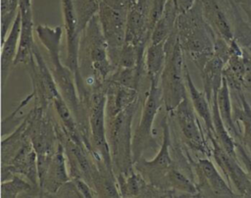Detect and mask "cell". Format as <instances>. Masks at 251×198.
I'll use <instances>...</instances> for the list:
<instances>
[{"label": "cell", "mask_w": 251, "mask_h": 198, "mask_svg": "<svg viewBox=\"0 0 251 198\" xmlns=\"http://www.w3.org/2000/svg\"><path fill=\"white\" fill-rule=\"evenodd\" d=\"M232 102V115L239 128L242 125L240 142L251 156V106L245 97L244 91L230 92Z\"/></svg>", "instance_id": "20"}, {"label": "cell", "mask_w": 251, "mask_h": 198, "mask_svg": "<svg viewBox=\"0 0 251 198\" xmlns=\"http://www.w3.org/2000/svg\"><path fill=\"white\" fill-rule=\"evenodd\" d=\"M168 1L169 0H152L150 16H149V27H150L151 32H152V29H153L155 24L162 16L165 6Z\"/></svg>", "instance_id": "32"}, {"label": "cell", "mask_w": 251, "mask_h": 198, "mask_svg": "<svg viewBox=\"0 0 251 198\" xmlns=\"http://www.w3.org/2000/svg\"><path fill=\"white\" fill-rule=\"evenodd\" d=\"M72 179L75 181V183L76 187L78 188L79 192L81 193L82 197L92 198V197L96 196V194H95L94 190L92 189V187L83 178L77 177V178H72Z\"/></svg>", "instance_id": "36"}, {"label": "cell", "mask_w": 251, "mask_h": 198, "mask_svg": "<svg viewBox=\"0 0 251 198\" xmlns=\"http://www.w3.org/2000/svg\"><path fill=\"white\" fill-rule=\"evenodd\" d=\"M240 8L245 13L247 20L251 23V0H237Z\"/></svg>", "instance_id": "37"}, {"label": "cell", "mask_w": 251, "mask_h": 198, "mask_svg": "<svg viewBox=\"0 0 251 198\" xmlns=\"http://www.w3.org/2000/svg\"><path fill=\"white\" fill-rule=\"evenodd\" d=\"M80 102L87 111L92 148L104 164L113 171L106 131V88L92 91Z\"/></svg>", "instance_id": "6"}, {"label": "cell", "mask_w": 251, "mask_h": 198, "mask_svg": "<svg viewBox=\"0 0 251 198\" xmlns=\"http://www.w3.org/2000/svg\"><path fill=\"white\" fill-rule=\"evenodd\" d=\"M225 65V62L221 58L214 55L199 72L202 79L203 91L210 104H212L213 96L219 92L223 84V71Z\"/></svg>", "instance_id": "23"}, {"label": "cell", "mask_w": 251, "mask_h": 198, "mask_svg": "<svg viewBox=\"0 0 251 198\" xmlns=\"http://www.w3.org/2000/svg\"><path fill=\"white\" fill-rule=\"evenodd\" d=\"M166 57L165 41L160 43H150V45L147 46L144 55V67L148 79L156 78L160 80Z\"/></svg>", "instance_id": "26"}, {"label": "cell", "mask_w": 251, "mask_h": 198, "mask_svg": "<svg viewBox=\"0 0 251 198\" xmlns=\"http://www.w3.org/2000/svg\"><path fill=\"white\" fill-rule=\"evenodd\" d=\"M100 2H103V3H105V4H108V5L112 6V7H116V8L127 10L126 0H100Z\"/></svg>", "instance_id": "39"}, {"label": "cell", "mask_w": 251, "mask_h": 198, "mask_svg": "<svg viewBox=\"0 0 251 198\" xmlns=\"http://www.w3.org/2000/svg\"><path fill=\"white\" fill-rule=\"evenodd\" d=\"M127 10L112 7L100 2L98 17L108 44L110 60L116 69L123 46L126 42Z\"/></svg>", "instance_id": "11"}, {"label": "cell", "mask_w": 251, "mask_h": 198, "mask_svg": "<svg viewBox=\"0 0 251 198\" xmlns=\"http://www.w3.org/2000/svg\"><path fill=\"white\" fill-rule=\"evenodd\" d=\"M148 80L149 89L143 103L140 120L132 136L133 162L144 156L145 153H157L158 148L153 124L161 105H163L162 93L159 79L150 78Z\"/></svg>", "instance_id": "5"}, {"label": "cell", "mask_w": 251, "mask_h": 198, "mask_svg": "<svg viewBox=\"0 0 251 198\" xmlns=\"http://www.w3.org/2000/svg\"><path fill=\"white\" fill-rule=\"evenodd\" d=\"M22 29V18L21 13H19L5 38L1 43V84L4 88L9 74L12 68L15 66V60L18 53L20 36Z\"/></svg>", "instance_id": "18"}, {"label": "cell", "mask_w": 251, "mask_h": 198, "mask_svg": "<svg viewBox=\"0 0 251 198\" xmlns=\"http://www.w3.org/2000/svg\"><path fill=\"white\" fill-rule=\"evenodd\" d=\"M198 197H240L217 170L210 158L192 162Z\"/></svg>", "instance_id": "14"}, {"label": "cell", "mask_w": 251, "mask_h": 198, "mask_svg": "<svg viewBox=\"0 0 251 198\" xmlns=\"http://www.w3.org/2000/svg\"><path fill=\"white\" fill-rule=\"evenodd\" d=\"M217 101H218V107H219L221 118L226 129L228 130L230 135L233 137L235 142L240 141L241 131L233 120L230 90L225 78L223 79V84L218 92Z\"/></svg>", "instance_id": "25"}, {"label": "cell", "mask_w": 251, "mask_h": 198, "mask_svg": "<svg viewBox=\"0 0 251 198\" xmlns=\"http://www.w3.org/2000/svg\"><path fill=\"white\" fill-rule=\"evenodd\" d=\"M165 189H174L185 197H198L196 183L176 166L169 171L166 176Z\"/></svg>", "instance_id": "28"}, {"label": "cell", "mask_w": 251, "mask_h": 198, "mask_svg": "<svg viewBox=\"0 0 251 198\" xmlns=\"http://www.w3.org/2000/svg\"><path fill=\"white\" fill-rule=\"evenodd\" d=\"M243 59H244L245 68H246V73H245L244 81H243V89L244 91L251 93V55L244 50H243Z\"/></svg>", "instance_id": "35"}, {"label": "cell", "mask_w": 251, "mask_h": 198, "mask_svg": "<svg viewBox=\"0 0 251 198\" xmlns=\"http://www.w3.org/2000/svg\"><path fill=\"white\" fill-rule=\"evenodd\" d=\"M232 54L225 65L223 74L230 92L244 91L243 81L246 73L243 50L235 39L232 40Z\"/></svg>", "instance_id": "22"}, {"label": "cell", "mask_w": 251, "mask_h": 198, "mask_svg": "<svg viewBox=\"0 0 251 198\" xmlns=\"http://www.w3.org/2000/svg\"><path fill=\"white\" fill-rule=\"evenodd\" d=\"M179 13L188 10L197 0H175Z\"/></svg>", "instance_id": "38"}, {"label": "cell", "mask_w": 251, "mask_h": 198, "mask_svg": "<svg viewBox=\"0 0 251 198\" xmlns=\"http://www.w3.org/2000/svg\"><path fill=\"white\" fill-rule=\"evenodd\" d=\"M218 93L213 96L212 100V115H213V124H214V129H215V138L220 143V145L231 156L236 157V151H235V140L230 135L228 130L226 129L218 107V101H217Z\"/></svg>", "instance_id": "30"}, {"label": "cell", "mask_w": 251, "mask_h": 198, "mask_svg": "<svg viewBox=\"0 0 251 198\" xmlns=\"http://www.w3.org/2000/svg\"><path fill=\"white\" fill-rule=\"evenodd\" d=\"M167 53L165 66L160 75L159 85L162 102L167 114L173 113L178 104L187 97L185 83L184 52L177 40L176 27L165 41Z\"/></svg>", "instance_id": "3"}, {"label": "cell", "mask_w": 251, "mask_h": 198, "mask_svg": "<svg viewBox=\"0 0 251 198\" xmlns=\"http://www.w3.org/2000/svg\"><path fill=\"white\" fill-rule=\"evenodd\" d=\"M71 179L64 147L59 142L58 147L48 165L45 174L39 179L43 196H55L58 189Z\"/></svg>", "instance_id": "17"}, {"label": "cell", "mask_w": 251, "mask_h": 198, "mask_svg": "<svg viewBox=\"0 0 251 198\" xmlns=\"http://www.w3.org/2000/svg\"><path fill=\"white\" fill-rule=\"evenodd\" d=\"M185 83L187 91L189 93V99L191 104L198 115V117L203 121L205 125V132L207 137H215V129L213 124L212 107L208 101L204 91H200L194 84L192 77L190 75L187 66H185Z\"/></svg>", "instance_id": "21"}, {"label": "cell", "mask_w": 251, "mask_h": 198, "mask_svg": "<svg viewBox=\"0 0 251 198\" xmlns=\"http://www.w3.org/2000/svg\"><path fill=\"white\" fill-rule=\"evenodd\" d=\"M25 121V134L30 140L37 155L54 154L59 140L56 122L49 115V109L34 107L24 117Z\"/></svg>", "instance_id": "8"}, {"label": "cell", "mask_w": 251, "mask_h": 198, "mask_svg": "<svg viewBox=\"0 0 251 198\" xmlns=\"http://www.w3.org/2000/svg\"><path fill=\"white\" fill-rule=\"evenodd\" d=\"M138 102L139 100L114 117H106L107 140L115 175H127L134 170L131 127Z\"/></svg>", "instance_id": "4"}, {"label": "cell", "mask_w": 251, "mask_h": 198, "mask_svg": "<svg viewBox=\"0 0 251 198\" xmlns=\"http://www.w3.org/2000/svg\"><path fill=\"white\" fill-rule=\"evenodd\" d=\"M28 137L25 134V121L23 118L17 127L1 142V165L11 162Z\"/></svg>", "instance_id": "27"}, {"label": "cell", "mask_w": 251, "mask_h": 198, "mask_svg": "<svg viewBox=\"0 0 251 198\" xmlns=\"http://www.w3.org/2000/svg\"><path fill=\"white\" fill-rule=\"evenodd\" d=\"M14 174H20L25 177L35 188H40L37 171V154L29 139L25 140L10 163L1 165L2 181L11 178Z\"/></svg>", "instance_id": "15"}, {"label": "cell", "mask_w": 251, "mask_h": 198, "mask_svg": "<svg viewBox=\"0 0 251 198\" xmlns=\"http://www.w3.org/2000/svg\"><path fill=\"white\" fill-rule=\"evenodd\" d=\"M31 82V93L34 96V105L49 109L53 100L60 94L50 67L47 66L41 52L35 44L33 53L25 64Z\"/></svg>", "instance_id": "10"}, {"label": "cell", "mask_w": 251, "mask_h": 198, "mask_svg": "<svg viewBox=\"0 0 251 198\" xmlns=\"http://www.w3.org/2000/svg\"><path fill=\"white\" fill-rule=\"evenodd\" d=\"M236 157L251 178V156L240 142H235Z\"/></svg>", "instance_id": "33"}, {"label": "cell", "mask_w": 251, "mask_h": 198, "mask_svg": "<svg viewBox=\"0 0 251 198\" xmlns=\"http://www.w3.org/2000/svg\"><path fill=\"white\" fill-rule=\"evenodd\" d=\"M64 28L67 40V54L65 65L74 73L75 82L80 79L78 67V48L80 31L78 30L76 16L72 0H61Z\"/></svg>", "instance_id": "16"}, {"label": "cell", "mask_w": 251, "mask_h": 198, "mask_svg": "<svg viewBox=\"0 0 251 198\" xmlns=\"http://www.w3.org/2000/svg\"><path fill=\"white\" fill-rule=\"evenodd\" d=\"M169 114H166L161 120L162 142L155 157L147 160L144 156L134 162V170L139 173L149 183L165 189V179L169 171L175 166L172 156V132L169 123Z\"/></svg>", "instance_id": "7"}, {"label": "cell", "mask_w": 251, "mask_h": 198, "mask_svg": "<svg viewBox=\"0 0 251 198\" xmlns=\"http://www.w3.org/2000/svg\"><path fill=\"white\" fill-rule=\"evenodd\" d=\"M80 33L93 17L98 15L100 0H72Z\"/></svg>", "instance_id": "31"}, {"label": "cell", "mask_w": 251, "mask_h": 198, "mask_svg": "<svg viewBox=\"0 0 251 198\" xmlns=\"http://www.w3.org/2000/svg\"><path fill=\"white\" fill-rule=\"evenodd\" d=\"M35 33L41 44L48 52L51 65L50 70L61 96L73 111L83 141L85 143H90L87 111L79 100L75 74L65 65V63L63 64L61 61V40L63 35L62 26L37 25H35Z\"/></svg>", "instance_id": "1"}, {"label": "cell", "mask_w": 251, "mask_h": 198, "mask_svg": "<svg viewBox=\"0 0 251 198\" xmlns=\"http://www.w3.org/2000/svg\"><path fill=\"white\" fill-rule=\"evenodd\" d=\"M208 139L212 146V157L227 183L240 197H251V178L237 157L228 154L215 137Z\"/></svg>", "instance_id": "13"}, {"label": "cell", "mask_w": 251, "mask_h": 198, "mask_svg": "<svg viewBox=\"0 0 251 198\" xmlns=\"http://www.w3.org/2000/svg\"><path fill=\"white\" fill-rule=\"evenodd\" d=\"M178 14L179 11L176 1L169 0L165 6L162 16L157 21L152 29L150 43H160L166 41L176 26Z\"/></svg>", "instance_id": "24"}, {"label": "cell", "mask_w": 251, "mask_h": 198, "mask_svg": "<svg viewBox=\"0 0 251 198\" xmlns=\"http://www.w3.org/2000/svg\"><path fill=\"white\" fill-rule=\"evenodd\" d=\"M203 15L217 36L234 39L233 22L242 11L237 0H201Z\"/></svg>", "instance_id": "12"}, {"label": "cell", "mask_w": 251, "mask_h": 198, "mask_svg": "<svg viewBox=\"0 0 251 198\" xmlns=\"http://www.w3.org/2000/svg\"><path fill=\"white\" fill-rule=\"evenodd\" d=\"M181 134V142L191 151L207 158L212 157V146L203 130L188 97L184 98L173 112Z\"/></svg>", "instance_id": "9"}, {"label": "cell", "mask_w": 251, "mask_h": 198, "mask_svg": "<svg viewBox=\"0 0 251 198\" xmlns=\"http://www.w3.org/2000/svg\"><path fill=\"white\" fill-rule=\"evenodd\" d=\"M138 100V89L106 80V117L118 115Z\"/></svg>", "instance_id": "19"}, {"label": "cell", "mask_w": 251, "mask_h": 198, "mask_svg": "<svg viewBox=\"0 0 251 198\" xmlns=\"http://www.w3.org/2000/svg\"><path fill=\"white\" fill-rule=\"evenodd\" d=\"M177 40L200 72L214 56L216 33L204 18L201 0L178 14L176 22Z\"/></svg>", "instance_id": "2"}, {"label": "cell", "mask_w": 251, "mask_h": 198, "mask_svg": "<svg viewBox=\"0 0 251 198\" xmlns=\"http://www.w3.org/2000/svg\"><path fill=\"white\" fill-rule=\"evenodd\" d=\"M25 193H29L28 196H43L40 188H35L30 181L20 174H14L1 183V198H16Z\"/></svg>", "instance_id": "29"}, {"label": "cell", "mask_w": 251, "mask_h": 198, "mask_svg": "<svg viewBox=\"0 0 251 198\" xmlns=\"http://www.w3.org/2000/svg\"><path fill=\"white\" fill-rule=\"evenodd\" d=\"M55 197H82L78 188L76 187L75 181L71 178L69 181L65 182L56 192Z\"/></svg>", "instance_id": "34"}]
</instances>
